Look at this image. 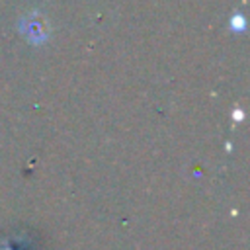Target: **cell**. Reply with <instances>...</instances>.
<instances>
[{
	"mask_svg": "<svg viewBox=\"0 0 250 250\" xmlns=\"http://www.w3.org/2000/svg\"><path fill=\"white\" fill-rule=\"evenodd\" d=\"M20 31L23 33V37L29 41V43H45L49 39V20L41 14V12H29L25 14L20 23H18Z\"/></svg>",
	"mask_w": 250,
	"mask_h": 250,
	"instance_id": "cell-1",
	"label": "cell"
},
{
	"mask_svg": "<svg viewBox=\"0 0 250 250\" xmlns=\"http://www.w3.org/2000/svg\"><path fill=\"white\" fill-rule=\"evenodd\" d=\"M244 27H246V20H244V16L234 14V16L230 18V29H234V31H242Z\"/></svg>",
	"mask_w": 250,
	"mask_h": 250,
	"instance_id": "cell-2",
	"label": "cell"
}]
</instances>
